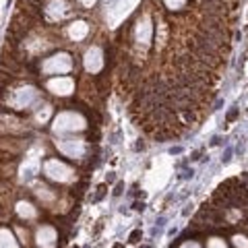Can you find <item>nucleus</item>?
<instances>
[{
	"instance_id": "1",
	"label": "nucleus",
	"mask_w": 248,
	"mask_h": 248,
	"mask_svg": "<svg viewBox=\"0 0 248 248\" xmlns=\"http://www.w3.org/2000/svg\"><path fill=\"white\" fill-rule=\"evenodd\" d=\"M141 236H143V234H141V230H135V232H133V234H130V236H128V242L137 244V242L141 240Z\"/></svg>"
},
{
	"instance_id": "2",
	"label": "nucleus",
	"mask_w": 248,
	"mask_h": 248,
	"mask_svg": "<svg viewBox=\"0 0 248 248\" xmlns=\"http://www.w3.org/2000/svg\"><path fill=\"white\" fill-rule=\"evenodd\" d=\"M133 207H135V211H143V209H145V203H139V201H137Z\"/></svg>"
},
{
	"instance_id": "3",
	"label": "nucleus",
	"mask_w": 248,
	"mask_h": 248,
	"mask_svg": "<svg viewBox=\"0 0 248 248\" xmlns=\"http://www.w3.org/2000/svg\"><path fill=\"white\" fill-rule=\"evenodd\" d=\"M236 116H238V110H232L230 112V116H228V120L232 122V120H236Z\"/></svg>"
},
{
	"instance_id": "4",
	"label": "nucleus",
	"mask_w": 248,
	"mask_h": 248,
	"mask_svg": "<svg viewBox=\"0 0 248 248\" xmlns=\"http://www.w3.org/2000/svg\"><path fill=\"white\" fill-rule=\"evenodd\" d=\"M122 188H124V186H122V184H118V186H116V190H114V194H120V192H122Z\"/></svg>"
},
{
	"instance_id": "5",
	"label": "nucleus",
	"mask_w": 248,
	"mask_h": 248,
	"mask_svg": "<svg viewBox=\"0 0 248 248\" xmlns=\"http://www.w3.org/2000/svg\"><path fill=\"white\" fill-rule=\"evenodd\" d=\"M114 248H124V246L122 244H114Z\"/></svg>"
},
{
	"instance_id": "6",
	"label": "nucleus",
	"mask_w": 248,
	"mask_h": 248,
	"mask_svg": "<svg viewBox=\"0 0 248 248\" xmlns=\"http://www.w3.org/2000/svg\"><path fill=\"white\" fill-rule=\"evenodd\" d=\"M141 248H151V246H141Z\"/></svg>"
},
{
	"instance_id": "7",
	"label": "nucleus",
	"mask_w": 248,
	"mask_h": 248,
	"mask_svg": "<svg viewBox=\"0 0 248 248\" xmlns=\"http://www.w3.org/2000/svg\"><path fill=\"white\" fill-rule=\"evenodd\" d=\"M72 248H77V246H72Z\"/></svg>"
}]
</instances>
